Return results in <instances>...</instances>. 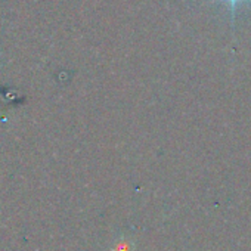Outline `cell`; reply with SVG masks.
I'll list each match as a JSON object with an SVG mask.
<instances>
[{"label": "cell", "instance_id": "6da1fadb", "mask_svg": "<svg viewBox=\"0 0 251 251\" xmlns=\"http://www.w3.org/2000/svg\"><path fill=\"white\" fill-rule=\"evenodd\" d=\"M217 3H223L225 6H227L229 9V14H230V27L235 28V17L238 14V11L245 6V5H250L251 0H216Z\"/></svg>", "mask_w": 251, "mask_h": 251}]
</instances>
